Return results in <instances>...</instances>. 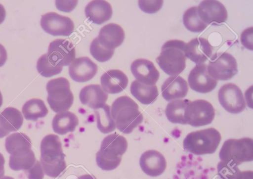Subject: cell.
I'll return each mask as SVG.
<instances>
[{
  "label": "cell",
  "mask_w": 253,
  "mask_h": 179,
  "mask_svg": "<svg viewBox=\"0 0 253 179\" xmlns=\"http://www.w3.org/2000/svg\"><path fill=\"white\" fill-rule=\"evenodd\" d=\"M135 101L127 96H122L113 102L110 113L116 127L122 133L129 134L143 120Z\"/></svg>",
  "instance_id": "1"
},
{
  "label": "cell",
  "mask_w": 253,
  "mask_h": 179,
  "mask_svg": "<svg viewBox=\"0 0 253 179\" xmlns=\"http://www.w3.org/2000/svg\"><path fill=\"white\" fill-rule=\"evenodd\" d=\"M40 163L44 173L57 177L66 168L65 155L59 137L54 134L45 136L41 143Z\"/></svg>",
  "instance_id": "2"
},
{
  "label": "cell",
  "mask_w": 253,
  "mask_h": 179,
  "mask_svg": "<svg viewBox=\"0 0 253 179\" xmlns=\"http://www.w3.org/2000/svg\"><path fill=\"white\" fill-rule=\"evenodd\" d=\"M127 145L123 136L117 133L108 135L102 141L100 150L96 153L97 165L104 171L115 169L120 165Z\"/></svg>",
  "instance_id": "3"
},
{
  "label": "cell",
  "mask_w": 253,
  "mask_h": 179,
  "mask_svg": "<svg viewBox=\"0 0 253 179\" xmlns=\"http://www.w3.org/2000/svg\"><path fill=\"white\" fill-rule=\"evenodd\" d=\"M186 43L181 40H171L162 46L156 60L160 67L169 76H178L186 67L184 48Z\"/></svg>",
  "instance_id": "4"
},
{
  "label": "cell",
  "mask_w": 253,
  "mask_h": 179,
  "mask_svg": "<svg viewBox=\"0 0 253 179\" xmlns=\"http://www.w3.org/2000/svg\"><path fill=\"white\" fill-rule=\"evenodd\" d=\"M220 133L213 128L201 130L188 134L183 140L185 150L194 155L212 154L221 141Z\"/></svg>",
  "instance_id": "5"
},
{
  "label": "cell",
  "mask_w": 253,
  "mask_h": 179,
  "mask_svg": "<svg viewBox=\"0 0 253 179\" xmlns=\"http://www.w3.org/2000/svg\"><path fill=\"white\" fill-rule=\"evenodd\" d=\"M47 100L51 109L58 113L68 110L74 101L69 81L64 77L50 80L46 84Z\"/></svg>",
  "instance_id": "6"
},
{
  "label": "cell",
  "mask_w": 253,
  "mask_h": 179,
  "mask_svg": "<svg viewBox=\"0 0 253 179\" xmlns=\"http://www.w3.org/2000/svg\"><path fill=\"white\" fill-rule=\"evenodd\" d=\"M221 161L241 164L253 161V140L249 137L228 139L224 141L219 153Z\"/></svg>",
  "instance_id": "7"
},
{
  "label": "cell",
  "mask_w": 253,
  "mask_h": 179,
  "mask_svg": "<svg viewBox=\"0 0 253 179\" xmlns=\"http://www.w3.org/2000/svg\"><path fill=\"white\" fill-rule=\"evenodd\" d=\"M207 67L209 74L216 80H228L238 72L236 59L226 52H216L211 56Z\"/></svg>",
  "instance_id": "8"
},
{
  "label": "cell",
  "mask_w": 253,
  "mask_h": 179,
  "mask_svg": "<svg viewBox=\"0 0 253 179\" xmlns=\"http://www.w3.org/2000/svg\"><path fill=\"white\" fill-rule=\"evenodd\" d=\"M214 115L215 110L212 104L204 99L190 101L184 112L186 124L195 127L211 124Z\"/></svg>",
  "instance_id": "9"
},
{
  "label": "cell",
  "mask_w": 253,
  "mask_h": 179,
  "mask_svg": "<svg viewBox=\"0 0 253 179\" xmlns=\"http://www.w3.org/2000/svg\"><path fill=\"white\" fill-rule=\"evenodd\" d=\"M218 98L222 107L230 113H241L246 107L241 89L233 83H227L221 86L218 91Z\"/></svg>",
  "instance_id": "10"
},
{
  "label": "cell",
  "mask_w": 253,
  "mask_h": 179,
  "mask_svg": "<svg viewBox=\"0 0 253 179\" xmlns=\"http://www.w3.org/2000/svg\"><path fill=\"white\" fill-rule=\"evenodd\" d=\"M46 54L50 62L63 67L70 65L75 60V47L70 40L58 39L49 44Z\"/></svg>",
  "instance_id": "11"
},
{
  "label": "cell",
  "mask_w": 253,
  "mask_h": 179,
  "mask_svg": "<svg viewBox=\"0 0 253 179\" xmlns=\"http://www.w3.org/2000/svg\"><path fill=\"white\" fill-rule=\"evenodd\" d=\"M41 26L46 33L54 36H69L73 32L75 28L72 19L55 12L42 15Z\"/></svg>",
  "instance_id": "12"
},
{
  "label": "cell",
  "mask_w": 253,
  "mask_h": 179,
  "mask_svg": "<svg viewBox=\"0 0 253 179\" xmlns=\"http://www.w3.org/2000/svg\"><path fill=\"white\" fill-rule=\"evenodd\" d=\"M197 7L198 16L208 25L220 24L227 19V11L224 5L218 0H203Z\"/></svg>",
  "instance_id": "13"
},
{
  "label": "cell",
  "mask_w": 253,
  "mask_h": 179,
  "mask_svg": "<svg viewBox=\"0 0 253 179\" xmlns=\"http://www.w3.org/2000/svg\"><path fill=\"white\" fill-rule=\"evenodd\" d=\"M188 82L190 88L200 93H208L216 87L217 81L208 73L205 64H196L190 71Z\"/></svg>",
  "instance_id": "14"
},
{
  "label": "cell",
  "mask_w": 253,
  "mask_h": 179,
  "mask_svg": "<svg viewBox=\"0 0 253 179\" xmlns=\"http://www.w3.org/2000/svg\"><path fill=\"white\" fill-rule=\"evenodd\" d=\"M130 69L136 80L144 85H155L159 79V72L154 63L146 59L135 60L130 65Z\"/></svg>",
  "instance_id": "15"
},
{
  "label": "cell",
  "mask_w": 253,
  "mask_h": 179,
  "mask_svg": "<svg viewBox=\"0 0 253 179\" xmlns=\"http://www.w3.org/2000/svg\"><path fill=\"white\" fill-rule=\"evenodd\" d=\"M212 49L207 39L199 37L186 43L184 52L185 57L196 64H201L211 57Z\"/></svg>",
  "instance_id": "16"
},
{
  "label": "cell",
  "mask_w": 253,
  "mask_h": 179,
  "mask_svg": "<svg viewBox=\"0 0 253 179\" xmlns=\"http://www.w3.org/2000/svg\"><path fill=\"white\" fill-rule=\"evenodd\" d=\"M97 66L87 57L75 59L69 67L71 78L77 82L83 83L92 79L97 72Z\"/></svg>",
  "instance_id": "17"
},
{
  "label": "cell",
  "mask_w": 253,
  "mask_h": 179,
  "mask_svg": "<svg viewBox=\"0 0 253 179\" xmlns=\"http://www.w3.org/2000/svg\"><path fill=\"white\" fill-rule=\"evenodd\" d=\"M139 164L144 173L153 177L162 175L167 167L165 157L155 150L144 152L140 156Z\"/></svg>",
  "instance_id": "18"
},
{
  "label": "cell",
  "mask_w": 253,
  "mask_h": 179,
  "mask_svg": "<svg viewBox=\"0 0 253 179\" xmlns=\"http://www.w3.org/2000/svg\"><path fill=\"white\" fill-rule=\"evenodd\" d=\"M125 36V32L122 27L115 23H109L100 29L96 38L103 47L107 49L114 50L122 45Z\"/></svg>",
  "instance_id": "19"
},
{
  "label": "cell",
  "mask_w": 253,
  "mask_h": 179,
  "mask_svg": "<svg viewBox=\"0 0 253 179\" xmlns=\"http://www.w3.org/2000/svg\"><path fill=\"white\" fill-rule=\"evenodd\" d=\"M108 95L99 85H89L80 91L81 102L94 110L101 108L106 104Z\"/></svg>",
  "instance_id": "20"
},
{
  "label": "cell",
  "mask_w": 253,
  "mask_h": 179,
  "mask_svg": "<svg viewBox=\"0 0 253 179\" xmlns=\"http://www.w3.org/2000/svg\"><path fill=\"white\" fill-rule=\"evenodd\" d=\"M103 90L110 94L119 93L124 90L128 85V78L122 71L112 69L104 73L100 78Z\"/></svg>",
  "instance_id": "21"
},
{
  "label": "cell",
  "mask_w": 253,
  "mask_h": 179,
  "mask_svg": "<svg viewBox=\"0 0 253 179\" xmlns=\"http://www.w3.org/2000/svg\"><path fill=\"white\" fill-rule=\"evenodd\" d=\"M162 94L167 101L184 98L188 91L187 82L179 76L169 77L161 87Z\"/></svg>",
  "instance_id": "22"
},
{
  "label": "cell",
  "mask_w": 253,
  "mask_h": 179,
  "mask_svg": "<svg viewBox=\"0 0 253 179\" xmlns=\"http://www.w3.org/2000/svg\"><path fill=\"white\" fill-rule=\"evenodd\" d=\"M85 14L88 21L100 25L112 17L113 10L110 4L105 0H92L85 7Z\"/></svg>",
  "instance_id": "23"
},
{
  "label": "cell",
  "mask_w": 253,
  "mask_h": 179,
  "mask_svg": "<svg viewBox=\"0 0 253 179\" xmlns=\"http://www.w3.org/2000/svg\"><path fill=\"white\" fill-rule=\"evenodd\" d=\"M30 138L22 133H15L8 135L5 139L6 151L11 156H18L28 153L31 150Z\"/></svg>",
  "instance_id": "24"
},
{
  "label": "cell",
  "mask_w": 253,
  "mask_h": 179,
  "mask_svg": "<svg viewBox=\"0 0 253 179\" xmlns=\"http://www.w3.org/2000/svg\"><path fill=\"white\" fill-rule=\"evenodd\" d=\"M78 124V117L75 113L68 111L57 113L52 122L53 131L61 135L74 132Z\"/></svg>",
  "instance_id": "25"
},
{
  "label": "cell",
  "mask_w": 253,
  "mask_h": 179,
  "mask_svg": "<svg viewBox=\"0 0 253 179\" xmlns=\"http://www.w3.org/2000/svg\"><path fill=\"white\" fill-rule=\"evenodd\" d=\"M130 90L131 94L143 104H150L157 98L159 92L156 85L149 86L142 84L137 80L132 82Z\"/></svg>",
  "instance_id": "26"
},
{
  "label": "cell",
  "mask_w": 253,
  "mask_h": 179,
  "mask_svg": "<svg viewBox=\"0 0 253 179\" xmlns=\"http://www.w3.org/2000/svg\"><path fill=\"white\" fill-rule=\"evenodd\" d=\"M23 122L22 114L15 108L7 107L0 113V124L4 130L9 133L18 131Z\"/></svg>",
  "instance_id": "27"
},
{
  "label": "cell",
  "mask_w": 253,
  "mask_h": 179,
  "mask_svg": "<svg viewBox=\"0 0 253 179\" xmlns=\"http://www.w3.org/2000/svg\"><path fill=\"white\" fill-rule=\"evenodd\" d=\"M22 112L26 120L36 121L39 118L44 117L48 113V109L43 100L33 98L24 104Z\"/></svg>",
  "instance_id": "28"
},
{
  "label": "cell",
  "mask_w": 253,
  "mask_h": 179,
  "mask_svg": "<svg viewBox=\"0 0 253 179\" xmlns=\"http://www.w3.org/2000/svg\"><path fill=\"white\" fill-rule=\"evenodd\" d=\"M190 100L187 99H177L169 102L165 110L166 116L169 121L174 124H186L184 112Z\"/></svg>",
  "instance_id": "29"
},
{
  "label": "cell",
  "mask_w": 253,
  "mask_h": 179,
  "mask_svg": "<svg viewBox=\"0 0 253 179\" xmlns=\"http://www.w3.org/2000/svg\"><path fill=\"white\" fill-rule=\"evenodd\" d=\"M96 117L97 127L103 134H108L116 129L115 123L112 118L110 108L107 104L103 107L94 110Z\"/></svg>",
  "instance_id": "30"
},
{
  "label": "cell",
  "mask_w": 253,
  "mask_h": 179,
  "mask_svg": "<svg viewBox=\"0 0 253 179\" xmlns=\"http://www.w3.org/2000/svg\"><path fill=\"white\" fill-rule=\"evenodd\" d=\"M197 10V6L191 7L184 12L183 15L184 26L188 30L194 33L201 32L208 26L200 19Z\"/></svg>",
  "instance_id": "31"
},
{
  "label": "cell",
  "mask_w": 253,
  "mask_h": 179,
  "mask_svg": "<svg viewBox=\"0 0 253 179\" xmlns=\"http://www.w3.org/2000/svg\"><path fill=\"white\" fill-rule=\"evenodd\" d=\"M37 161L34 152L31 150L28 153L18 156L9 157V166L14 171H26L30 169Z\"/></svg>",
  "instance_id": "32"
},
{
  "label": "cell",
  "mask_w": 253,
  "mask_h": 179,
  "mask_svg": "<svg viewBox=\"0 0 253 179\" xmlns=\"http://www.w3.org/2000/svg\"><path fill=\"white\" fill-rule=\"evenodd\" d=\"M37 69L39 74L44 77H50L59 74L63 67L55 65L49 61L47 54L42 55L38 60Z\"/></svg>",
  "instance_id": "33"
},
{
  "label": "cell",
  "mask_w": 253,
  "mask_h": 179,
  "mask_svg": "<svg viewBox=\"0 0 253 179\" xmlns=\"http://www.w3.org/2000/svg\"><path fill=\"white\" fill-rule=\"evenodd\" d=\"M217 170L221 179H236L241 172L236 164L221 161L218 163Z\"/></svg>",
  "instance_id": "34"
},
{
  "label": "cell",
  "mask_w": 253,
  "mask_h": 179,
  "mask_svg": "<svg viewBox=\"0 0 253 179\" xmlns=\"http://www.w3.org/2000/svg\"><path fill=\"white\" fill-rule=\"evenodd\" d=\"M90 52L91 55L99 62H106L113 56L114 50H109L103 47L95 38L90 45Z\"/></svg>",
  "instance_id": "35"
},
{
  "label": "cell",
  "mask_w": 253,
  "mask_h": 179,
  "mask_svg": "<svg viewBox=\"0 0 253 179\" xmlns=\"http://www.w3.org/2000/svg\"><path fill=\"white\" fill-rule=\"evenodd\" d=\"M164 1L160 0H138V6L143 12L152 14L158 11L162 7Z\"/></svg>",
  "instance_id": "36"
},
{
  "label": "cell",
  "mask_w": 253,
  "mask_h": 179,
  "mask_svg": "<svg viewBox=\"0 0 253 179\" xmlns=\"http://www.w3.org/2000/svg\"><path fill=\"white\" fill-rule=\"evenodd\" d=\"M28 179H43L44 172L41 163L37 160L34 165L29 170L25 171Z\"/></svg>",
  "instance_id": "37"
},
{
  "label": "cell",
  "mask_w": 253,
  "mask_h": 179,
  "mask_svg": "<svg viewBox=\"0 0 253 179\" xmlns=\"http://www.w3.org/2000/svg\"><path fill=\"white\" fill-rule=\"evenodd\" d=\"M253 28L251 27L244 30L241 35V42L248 49L253 50Z\"/></svg>",
  "instance_id": "38"
},
{
  "label": "cell",
  "mask_w": 253,
  "mask_h": 179,
  "mask_svg": "<svg viewBox=\"0 0 253 179\" xmlns=\"http://www.w3.org/2000/svg\"><path fill=\"white\" fill-rule=\"evenodd\" d=\"M78 0H56L55 4L57 8L62 11L69 12L72 11L76 6Z\"/></svg>",
  "instance_id": "39"
},
{
  "label": "cell",
  "mask_w": 253,
  "mask_h": 179,
  "mask_svg": "<svg viewBox=\"0 0 253 179\" xmlns=\"http://www.w3.org/2000/svg\"><path fill=\"white\" fill-rule=\"evenodd\" d=\"M7 58V54L4 47L0 44V67L5 63Z\"/></svg>",
  "instance_id": "40"
},
{
  "label": "cell",
  "mask_w": 253,
  "mask_h": 179,
  "mask_svg": "<svg viewBox=\"0 0 253 179\" xmlns=\"http://www.w3.org/2000/svg\"><path fill=\"white\" fill-rule=\"evenodd\" d=\"M253 173L252 171H242L240 172L236 179H253Z\"/></svg>",
  "instance_id": "41"
},
{
  "label": "cell",
  "mask_w": 253,
  "mask_h": 179,
  "mask_svg": "<svg viewBox=\"0 0 253 179\" xmlns=\"http://www.w3.org/2000/svg\"><path fill=\"white\" fill-rule=\"evenodd\" d=\"M5 160L3 155L0 153V178H2L4 174V165Z\"/></svg>",
  "instance_id": "42"
},
{
  "label": "cell",
  "mask_w": 253,
  "mask_h": 179,
  "mask_svg": "<svg viewBox=\"0 0 253 179\" xmlns=\"http://www.w3.org/2000/svg\"><path fill=\"white\" fill-rule=\"evenodd\" d=\"M6 16V11L4 6L0 3V24L4 20Z\"/></svg>",
  "instance_id": "43"
},
{
  "label": "cell",
  "mask_w": 253,
  "mask_h": 179,
  "mask_svg": "<svg viewBox=\"0 0 253 179\" xmlns=\"http://www.w3.org/2000/svg\"><path fill=\"white\" fill-rule=\"evenodd\" d=\"M10 133L5 130L1 126L0 123V138L7 135Z\"/></svg>",
  "instance_id": "44"
},
{
  "label": "cell",
  "mask_w": 253,
  "mask_h": 179,
  "mask_svg": "<svg viewBox=\"0 0 253 179\" xmlns=\"http://www.w3.org/2000/svg\"><path fill=\"white\" fill-rule=\"evenodd\" d=\"M77 179H96V178L92 175L86 174L82 175L78 177Z\"/></svg>",
  "instance_id": "45"
},
{
  "label": "cell",
  "mask_w": 253,
  "mask_h": 179,
  "mask_svg": "<svg viewBox=\"0 0 253 179\" xmlns=\"http://www.w3.org/2000/svg\"><path fill=\"white\" fill-rule=\"evenodd\" d=\"M2 102H3L2 96V94H1V92L0 91V107L2 105Z\"/></svg>",
  "instance_id": "46"
},
{
  "label": "cell",
  "mask_w": 253,
  "mask_h": 179,
  "mask_svg": "<svg viewBox=\"0 0 253 179\" xmlns=\"http://www.w3.org/2000/svg\"><path fill=\"white\" fill-rule=\"evenodd\" d=\"M0 179H14V178L9 176H4L0 178Z\"/></svg>",
  "instance_id": "47"
}]
</instances>
